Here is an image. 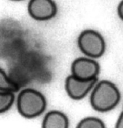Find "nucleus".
I'll list each match as a JSON object with an SVG mask.
<instances>
[{"label":"nucleus","instance_id":"obj_9","mask_svg":"<svg viewBox=\"0 0 123 128\" xmlns=\"http://www.w3.org/2000/svg\"><path fill=\"white\" fill-rule=\"evenodd\" d=\"M14 101L13 93L0 91V114L7 112L12 107Z\"/></svg>","mask_w":123,"mask_h":128},{"label":"nucleus","instance_id":"obj_7","mask_svg":"<svg viewBox=\"0 0 123 128\" xmlns=\"http://www.w3.org/2000/svg\"><path fill=\"white\" fill-rule=\"evenodd\" d=\"M67 117L63 112L53 110L49 112L44 117L42 128H69Z\"/></svg>","mask_w":123,"mask_h":128},{"label":"nucleus","instance_id":"obj_2","mask_svg":"<svg viewBox=\"0 0 123 128\" xmlns=\"http://www.w3.org/2000/svg\"><path fill=\"white\" fill-rule=\"evenodd\" d=\"M45 97L36 90L26 89L21 91L17 100V108L21 116L27 118L39 116L45 111Z\"/></svg>","mask_w":123,"mask_h":128},{"label":"nucleus","instance_id":"obj_11","mask_svg":"<svg viewBox=\"0 0 123 128\" xmlns=\"http://www.w3.org/2000/svg\"><path fill=\"white\" fill-rule=\"evenodd\" d=\"M115 128H123V116L122 113L118 117L117 122H116V125H115Z\"/></svg>","mask_w":123,"mask_h":128},{"label":"nucleus","instance_id":"obj_10","mask_svg":"<svg viewBox=\"0 0 123 128\" xmlns=\"http://www.w3.org/2000/svg\"><path fill=\"white\" fill-rule=\"evenodd\" d=\"M76 128H106L102 120L93 117H87L81 120Z\"/></svg>","mask_w":123,"mask_h":128},{"label":"nucleus","instance_id":"obj_3","mask_svg":"<svg viewBox=\"0 0 123 128\" xmlns=\"http://www.w3.org/2000/svg\"><path fill=\"white\" fill-rule=\"evenodd\" d=\"M80 50L85 55L92 58H99L106 50L104 39L98 32L87 30L80 34L78 39Z\"/></svg>","mask_w":123,"mask_h":128},{"label":"nucleus","instance_id":"obj_6","mask_svg":"<svg viewBox=\"0 0 123 128\" xmlns=\"http://www.w3.org/2000/svg\"><path fill=\"white\" fill-rule=\"evenodd\" d=\"M97 80L84 82L78 80L71 75L67 77L66 80V90L69 96L73 100H82L93 89Z\"/></svg>","mask_w":123,"mask_h":128},{"label":"nucleus","instance_id":"obj_1","mask_svg":"<svg viewBox=\"0 0 123 128\" xmlns=\"http://www.w3.org/2000/svg\"><path fill=\"white\" fill-rule=\"evenodd\" d=\"M121 100L119 89L110 81L103 80L96 85L90 98L94 110L98 112H107L115 108Z\"/></svg>","mask_w":123,"mask_h":128},{"label":"nucleus","instance_id":"obj_5","mask_svg":"<svg viewBox=\"0 0 123 128\" xmlns=\"http://www.w3.org/2000/svg\"><path fill=\"white\" fill-rule=\"evenodd\" d=\"M28 12L33 19L38 21H46L55 17L58 7L52 0H32L28 3Z\"/></svg>","mask_w":123,"mask_h":128},{"label":"nucleus","instance_id":"obj_12","mask_svg":"<svg viewBox=\"0 0 123 128\" xmlns=\"http://www.w3.org/2000/svg\"><path fill=\"white\" fill-rule=\"evenodd\" d=\"M118 14L121 20L123 19V1L119 4L118 7Z\"/></svg>","mask_w":123,"mask_h":128},{"label":"nucleus","instance_id":"obj_8","mask_svg":"<svg viewBox=\"0 0 123 128\" xmlns=\"http://www.w3.org/2000/svg\"><path fill=\"white\" fill-rule=\"evenodd\" d=\"M19 89V88L18 84L12 80L6 74L5 71L0 68V91L14 94Z\"/></svg>","mask_w":123,"mask_h":128},{"label":"nucleus","instance_id":"obj_4","mask_svg":"<svg viewBox=\"0 0 123 128\" xmlns=\"http://www.w3.org/2000/svg\"><path fill=\"white\" fill-rule=\"evenodd\" d=\"M72 76L81 81L88 82L97 80L100 72V65L96 60L79 58L73 61L71 67Z\"/></svg>","mask_w":123,"mask_h":128}]
</instances>
